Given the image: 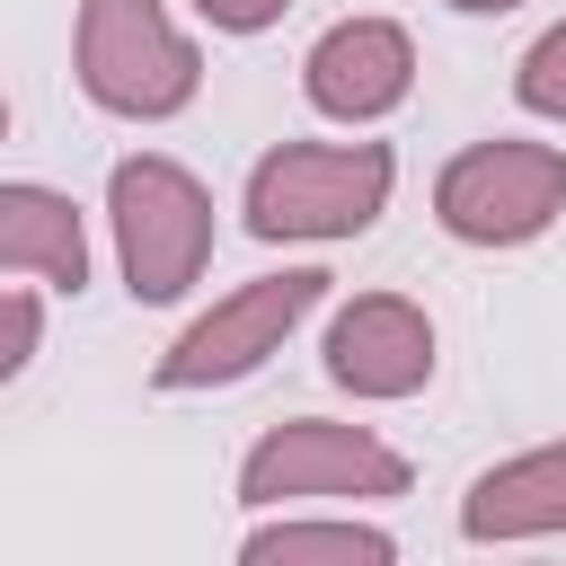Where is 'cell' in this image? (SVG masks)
<instances>
[{"mask_svg":"<svg viewBox=\"0 0 566 566\" xmlns=\"http://www.w3.org/2000/svg\"><path fill=\"white\" fill-rule=\"evenodd\" d=\"M442 9H460V18H504V9H522V0H442Z\"/></svg>","mask_w":566,"mask_h":566,"instance_id":"obj_15","label":"cell"},{"mask_svg":"<svg viewBox=\"0 0 566 566\" xmlns=\"http://www.w3.org/2000/svg\"><path fill=\"white\" fill-rule=\"evenodd\" d=\"M389 195H398L389 142H274L248 168L239 212H248V239L265 248H345L380 230Z\"/></svg>","mask_w":566,"mask_h":566,"instance_id":"obj_1","label":"cell"},{"mask_svg":"<svg viewBox=\"0 0 566 566\" xmlns=\"http://www.w3.org/2000/svg\"><path fill=\"white\" fill-rule=\"evenodd\" d=\"M0 274H35L44 292H88V221L62 186H0Z\"/></svg>","mask_w":566,"mask_h":566,"instance_id":"obj_10","label":"cell"},{"mask_svg":"<svg viewBox=\"0 0 566 566\" xmlns=\"http://www.w3.org/2000/svg\"><path fill=\"white\" fill-rule=\"evenodd\" d=\"M0 142H9V97H0Z\"/></svg>","mask_w":566,"mask_h":566,"instance_id":"obj_16","label":"cell"},{"mask_svg":"<svg viewBox=\"0 0 566 566\" xmlns=\"http://www.w3.org/2000/svg\"><path fill=\"white\" fill-rule=\"evenodd\" d=\"M283 9L292 0H195V18L212 35H265V27H283Z\"/></svg>","mask_w":566,"mask_h":566,"instance_id":"obj_14","label":"cell"},{"mask_svg":"<svg viewBox=\"0 0 566 566\" xmlns=\"http://www.w3.org/2000/svg\"><path fill=\"white\" fill-rule=\"evenodd\" d=\"M433 221L460 248H531V239H548L566 221V150L557 142H522V133L451 150L442 177H433Z\"/></svg>","mask_w":566,"mask_h":566,"instance_id":"obj_6","label":"cell"},{"mask_svg":"<svg viewBox=\"0 0 566 566\" xmlns=\"http://www.w3.org/2000/svg\"><path fill=\"white\" fill-rule=\"evenodd\" d=\"M407 486H416L407 451H389L380 433L336 424V416H283L239 451V504H256V513H283V504H389Z\"/></svg>","mask_w":566,"mask_h":566,"instance_id":"obj_4","label":"cell"},{"mask_svg":"<svg viewBox=\"0 0 566 566\" xmlns=\"http://www.w3.org/2000/svg\"><path fill=\"white\" fill-rule=\"evenodd\" d=\"M318 363H327V380H336L345 398L389 407V398H416L442 354H433V318H424L407 292H354V301L327 310Z\"/></svg>","mask_w":566,"mask_h":566,"instance_id":"obj_7","label":"cell"},{"mask_svg":"<svg viewBox=\"0 0 566 566\" xmlns=\"http://www.w3.org/2000/svg\"><path fill=\"white\" fill-rule=\"evenodd\" d=\"M416 88V35L398 18H336L310 53H301V97L327 115V124H380L398 115Z\"/></svg>","mask_w":566,"mask_h":566,"instance_id":"obj_8","label":"cell"},{"mask_svg":"<svg viewBox=\"0 0 566 566\" xmlns=\"http://www.w3.org/2000/svg\"><path fill=\"white\" fill-rule=\"evenodd\" d=\"M71 80L115 124H168L203 88L195 35L168 18V0H80L71 18Z\"/></svg>","mask_w":566,"mask_h":566,"instance_id":"obj_3","label":"cell"},{"mask_svg":"<svg viewBox=\"0 0 566 566\" xmlns=\"http://www.w3.org/2000/svg\"><path fill=\"white\" fill-rule=\"evenodd\" d=\"M106 230H115V265H124V292L142 310H168L203 283L212 265V186L168 159V150H133L106 168Z\"/></svg>","mask_w":566,"mask_h":566,"instance_id":"obj_2","label":"cell"},{"mask_svg":"<svg viewBox=\"0 0 566 566\" xmlns=\"http://www.w3.org/2000/svg\"><path fill=\"white\" fill-rule=\"evenodd\" d=\"M513 106L539 115V124H566V18L522 44V62H513Z\"/></svg>","mask_w":566,"mask_h":566,"instance_id":"obj_12","label":"cell"},{"mask_svg":"<svg viewBox=\"0 0 566 566\" xmlns=\"http://www.w3.org/2000/svg\"><path fill=\"white\" fill-rule=\"evenodd\" d=\"M248 566H389L398 539L380 522H354V513H310V504H283L274 522H256L239 539Z\"/></svg>","mask_w":566,"mask_h":566,"instance_id":"obj_11","label":"cell"},{"mask_svg":"<svg viewBox=\"0 0 566 566\" xmlns=\"http://www.w3.org/2000/svg\"><path fill=\"white\" fill-rule=\"evenodd\" d=\"M44 354V301L35 292H0V389Z\"/></svg>","mask_w":566,"mask_h":566,"instance_id":"obj_13","label":"cell"},{"mask_svg":"<svg viewBox=\"0 0 566 566\" xmlns=\"http://www.w3.org/2000/svg\"><path fill=\"white\" fill-rule=\"evenodd\" d=\"M566 531V433L557 442H531L495 469L469 478L460 495V539L478 548H513V539H557Z\"/></svg>","mask_w":566,"mask_h":566,"instance_id":"obj_9","label":"cell"},{"mask_svg":"<svg viewBox=\"0 0 566 566\" xmlns=\"http://www.w3.org/2000/svg\"><path fill=\"white\" fill-rule=\"evenodd\" d=\"M327 265H283V274H256V283H230L212 310H195L186 327H177V345L150 363V389L159 398H186V389H230V380H248V371H265L283 345H292V327L327 301Z\"/></svg>","mask_w":566,"mask_h":566,"instance_id":"obj_5","label":"cell"}]
</instances>
